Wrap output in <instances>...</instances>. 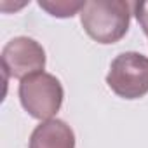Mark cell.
Returning a JSON list of instances; mask_svg holds the SVG:
<instances>
[{
    "mask_svg": "<svg viewBox=\"0 0 148 148\" xmlns=\"http://www.w3.org/2000/svg\"><path fill=\"white\" fill-rule=\"evenodd\" d=\"M80 23L98 44H115L129 30L131 4L125 0H89L80 11Z\"/></svg>",
    "mask_w": 148,
    "mask_h": 148,
    "instance_id": "cell-1",
    "label": "cell"
},
{
    "mask_svg": "<svg viewBox=\"0 0 148 148\" xmlns=\"http://www.w3.org/2000/svg\"><path fill=\"white\" fill-rule=\"evenodd\" d=\"M19 101L30 117L51 120L61 108L64 91L61 82L47 71L30 75L19 82Z\"/></svg>",
    "mask_w": 148,
    "mask_h": 148,
    "instance_id": "cell-2",
    "label": "cell"
},
{
    "mask_svg": "<svg viewBox=\"0 0 148 148\" xmlns=\"http://www.w3.org/2000/svg\"><path fill=\"white\" fill-rule=\"evenodd\" d=\"M108 87L124 99H138L148 94V58L129 51L119 54L106 75Z\"/></svg>",
    "mask_w": 148,
    "mask_h": 148,
    "instance_id": "cell-3",
    "label": "cell"
},
{
    "mask_svg": "<svg viewBox=\"0 0 148 148\" xmlns=\"http://www.w3.org/2000/svg\"><path fill=\"white\" fill-rule=\"evenodd\" d=\"M2 68L11 79H26L44 71L45 51L30 37H14L2 49Z\"/></svg>",
    "mask_w": 148,
    "mask_h": 148,
    "instance_id": "cell-4",
    "label": "cell"
},
{
    "mask_svg": "<svg viewBox=\"0 0 148 148\" xmlns=\"http://www.w3.org/2000/svg\"><path fill=\"white\" fill-rule=\"evenodd\" d=\"M30 148H75V134L61 119L44 120L33 129Z\"/></svg>",
    "mask_w": 148,
    "mask_h": 148,
    "instance_id": "cell-5",
    "label": "cell"
},
{
    "mask_svg": "<svg viewBox=\"0 0 148 148\" xmlns=\"http://www.w3.org/2000/svg\"><path fill=\"white\" fill-rule=\"evenodd\" d=\"M86 2H68V0H40L38 5L54 18H71L80 14Z\"/></svg>",
    "mask_w": 148,
    "mask_h": 148,
    "instance_id": "cell-6",
    "label": "cell"
},
{
    "mask_svg": "<svg viewBox=\"0 0 148 148\" xmlns=\"http://www.w3.org/2000/svg\"><path fill=\"white\" fill-rule=\"evenodd\" d=\"M134 16L139 23V26L143 28L145 35L148 37V0L145 2H136L134 4Z\"/></svg>",
    "mask_w": 148,
    "mask_h": 148,
    "instance_id": "cell-7",
    "label": "cell"
}]
</instances>
